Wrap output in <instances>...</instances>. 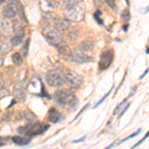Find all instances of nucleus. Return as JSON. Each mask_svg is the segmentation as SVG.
<instances>
[{
	"instance_id": "nucleus-1",
	"label": "nucleus",
	"mask_w": 149,
	"mask_h": 149,
	"mask_svg": "<svg viewBox=\"0 0 149 149\" xmlns=\"http://www.w3.org/2000/svg\"><path fill=\"white\" fill-rule=\"evenodd\" d=\"M54 100L57 104L61 105V107H66V105H70V107H74L78 104V100L74 95L73 91L69 90V88H62L54 93Z\"/></svg>"
},
{
	"instance_id": "nucleus-2",
	"label": "nucleus",
	"mask_w": 149,
	"mask_h": 149,
	"mask_svg": "<svg viewBox=\"0 0 149 149\" xmlns=\"http://www.w3.org/2000/svg\"><path fill=\"white\" fill-rule=\"evenodd\" d=\"M86 14V5L83 0H79L78 2L72 5L69 8L65 9V16L70 21L79 22L85 18Z\"/></svg>"
},
{
	"instance_id": "nucleus-3",
	"label": "nucleus",
	"mask_w": 149,
	"mask_h": 149,
	"mask_svg": "<svg viewBox=\"0 0 149 149\" xmlns=\"http://www.w3.org/2000/svg\"><path fill=\"white\" fill-rule=\"evenodd\" d=\"M42 34L44 38L53 46H58L63 42L62 33L53 26H45L42 29Z\"/></svg>"
},
{
	"instance_id": "nucleus-4",
	"label": "nucleus",
	"mask_w": 149,
	"mask_h": 149,
	"mask_svg": "<svg viewBox=\"0 0 149 149\" xmlns=\"http://www.w3.org/2000/svg\"><path fill=\"white\" fill-rule=\"evenodd\" d=\"M48 128H49V125L45 123H32L18 128V132L22 135L36 136L39 134H43Z\"/></svg>"
},
{
	"instance_id": "nucleus-5",
	"label": "nucleus",
	"mask_w": 149,
	"mask_h": 149,
	"mask_svg": "<svg viewBox=\"0 0 149 149\" xmlns=\"http://www.w3.org/2000/svg\"><path fill=\"white\" fill-rule=\"evenodd\" d=\"M46 81L52 88H60L64 85L65 79L60 70H51L46 74Z\"/></svg>"
},
{
	"instance_id": "nucleus-6",
	"label": "nucleus",
	"mask_w": 149,
	"mask_h": 149,
	"mask_svg": "<svg viewBox=\"0 0 149 149\" xmlns=\"http://www.w3.org/2000/svg\"><path fill=\"white\" fill-rule=\"evenodd\" d=\"M64 79H65V81H66L67 83L74 88H81V85L84 84L83 76L79 73H77V72L73 71V70H70V69L65 72Z\"/></svg>"
},
{
	"instance_id": "nucleus-7",
	"label": "nucleus",
	"mask_w": 149,
	"mask_h": 149,
	"mask_svg": "<svg viewBox=\"0 0 149 149\" xmlns=\"http://www.w3.org/2000/svg\"><path fill=\"white\" fill-rule=\"evenodd\" d=\"M20 11H22V9H21V4L19 3L17 0H12L11 2H9V3L4 7L2 14H3V16L5 18L12 19L14 17H16Z\"/></svg>"
},
{
	"instance_id": "nucleus-8",
	"label": "nucleus",
	"mask_w": 149,
	"mask_h": 149,
	"mask_svg": "<svg viewBox=\"0 0 149 149\" xmlns=\"http://www.w3.org/2000/svg\"><path fill=\"white\" fill-rule=\"evenodd\" d=\"M71 60L74 63H79V64H86V63H93V58L90 57L88 55H86V53H84L83 51L79 49H76L74 51H72L71 53Z\"/></svg>"
},
{
	"instance_id": "nucleus-9",
	"label": "nucleus",
	"mask_w": 149,
	"mask_h": 149,
	"mask_svg": "<svg viewBox=\"0 0 149 149\" xmlns=\"http://www.w3.org/2000/svg\"><path fill=\"white\" fill-rule=\"evenodd\" d=\"M112 61H113V51L112 50H107V51L103 52L102 56H100V64H98L100 71L107 70L111 65Z\"/></svg>"
},
{
	"instance_id": "nucleus-10",
	"label": "nucleus",
	"mask_w": 149,
	"mask_h": 149,
	"mask_svg": "<svg viewBox=\"0 0 149 149\" xmlns=\"http://www.w3.org/2000/svg\"><path fill=\"white\" fill-rule=\"evenodd\" d=\"M58 6V0H40V8L44 13H52Z\"/></svg>"
},
{
	"instance_id": "nucleus-11",
	"label": "nucleus",
	"mask_w": 149,
	"mask_h": 149,
	"mask_svg": "<svg viewBox=\"0 0 149 149\" xmlns=\"http://www.w3.org/2000/svg\"><path fill=\"white\" fill-rule=\"evenodd\" d=\"M0 32L4 35H10L13 33V26L10 19L5 17L0 19Z\"/></svg>"
},
{
	"instance_id": "nucleus-12",
	"label": "nucleus",
	"mask_w": 149,
	"mask_h": 149,
	"mask_svg": "<svg viewBox=\"0 0 149 149\" xmlns=\"http://www.w3.org/2000/svg\"><path fill=\"white\" fill-rule=\"evenodd\" d=\"M71 21L67 18H60L55 21V28L58 29L60 32H66L70 29Z\"/></svg>"
},
{
	"instance_id": "nucleus-13",
	"label": "nucleus",
	"mask_w": 149,
	"mask_h": 149,
	"mask_svg": "<svg viewBox=\"0 0 149 149\" xmlns=\"http://www.w3.org/2000/svg\"><path fill=\"white\" fill-rule=\"evenodd\" d=\"M63 114L59 111L55 107H52L51 109L48 112V119H49L50 122L52 123H57V122H60L63 119Z\"/></svg>"
},
{
	"instance_id": "nucleus-14",
	"label": "nucleus",
	"mask_w": 149,
	"mask_h": 149,
	"mask_svg": "<svg viewBox=\"0 0 149 149\" xmlns=\"http://www.w3.org/2000/svg\"><path fill=\"white\" fill-rule=\"evenodd\" d=\"M95 41H93L92 38H88V39L84 40L83 42L80 43L79 45V50L83 51L84 53H88L91 51H93V49L95 48Z\"/></svg>"
},
{
	"instance_id": "nucleus-15",
	"label": "nucleus",
	"mask_w": 149,
	"mask_h": 149,
	"mask_svg": "<svg viewBox=\"0 0 149 149\" xmlns=\"http://www.w3.org/2000/svg\"><path fill=\"white\" fill-rule=\"evenodd\" d=\"M12 45L10 40L8 39H2L0 40V54H7L11 51Z\"/></svg>"
},
{
	"instance_id": "nucleus-16",
	"label": "nucleus",
	"mask_w": 149,
	"mask_h": 149,
	"mask_svg": "<svg viewBox=\"0 0 149 149\" xmlns=\"http://www.w3.org/2000/svg\"><path fill=\"white\" fill-rule=\"evenodd\" d=\"M57 48H58V52L60 53V55H62V56H64L66 58H70L72 51H71V49H70V47L68 46V45L64 44V43L62 42L60 45H58Z\"/></svg>"
},
{
	"instance_id": "nucleus-17",
	"label": "nucleus",
	"mask_w": 149,
	"mask_h": 149,
	"mask_svg": "<svg viewBox=\"0 0 149 149\" xmlns=\"http://www.w3.org/2000/svg\"><path fill=\"white\" fill-rule=\"evenodd\" d=\"M12 141L17 145L24 146L30 143V138L23 137V136H14V137H12Z\"/></svg>"
},
{
	"instance_id": "nucleus-18",
	"label": "nucleus",
	"mask_w": 149,
	"mask_h": 149,
	"mask_svg": "<svg viewBox=\"0 0 149 149\" xmlns=\"http://www.w3.org/2000/svg\"><path fill=\"white\" fill-rule=\"evenodd\" d=\"M12 26H13V32L15 34H24L23 25L20 20L12 21Z\"/></svg>"
},
{
	"instance_id": "nucleus-19",
	"label": "nucleus",
	"mask_w": 149,
	"mask_h": 149,
	"mask_svg": "<svg viewBox=\"0 0 149 149\" xmlns=\"http://www.w3.org/2000/svg\"><path fill=\"white\" fill-rule=\"evenodd\" d=\"M23 39H24V34H16L14 37H12L10 39V43L13 47H16L19 46L22 43Z\"/></svg>"
},
{
	"instance_id": "nucleus-20",
	"label": "nucleus",
	"mask_w": 149,
	"mask_h": 149,
	"mask_svg": "<svg viewBox=\"0 0 149 149\" xmlns=\"http://www.w3.org/2000/svg\"><path fill=\"white\" fill-rule=\"evenodd\" d=\"M12 62L16 65V66H21L23 64V58L21 56L20 53H14L12 55Z\"/></svg>"
},
{
	"instance_id": "nucleus-21",
	"label": "nucleus",
	"mask_w": 149,
	"mask_h": 149,
	"mask_svg": "<svg viewBox=\"0 0 149 149\" xmlns=\"http://www.w3.org/2000/svg\"><path fill=\"white\" fill-rule=\"evenodd\" d=\"M121 19L124 21V22H127V21H129V19H130V12H129L128 9H124V10L122 11Z\"/></svg>"
},
{
	"instance_id": "nucleus-22",
	"label": "nucleus",
	"mask_w": 149,
	"mask_h": 149,
	"mask_svg": "<svg viewBox=\"0 0 149 149\" xmlns=\"http://www.w3.org/2000/svg\"><path fill=\"white\" fill-rule=\"evenodd\" d=\"M79 0H64L63 1V5H64V8L67 9L69 7H71L72 5H74L76 2H78Z\"/></svg>"
},
{
	"instance_id": "nucleus-23",
	"label": "nucleus",
	"mask_w": 149,
	"mask_h": 149,
	"mask_svg": "<svg viewBox=\"0 0 149 149\" xmlns=\"http://www.w3.org/2000/svg\"><path fill=\"white\" fill-rule=\"evenodd\" d=\"M126 102H126V100H124L123 102H122L121 103H119V104L116 107V109H115V110H114V112H113V113H114V114H116L117 112L119 111V110H121V109H122V107H123V105L125 104Z\"/></svg>"
},
{
	"instance_id": "nucleus-24",
	"label": "nucleus",
	"mask_w": 149,
	"mask_h": 149,
	"mask_svg": "<svg viewBox=\"0 0 149 149\" xmlns=\"http://www.w3.org/2000/svg\"><path fill=\"white\" fill-rule=\"evenodd\" d=\"M109 95H110V91H109V93H107V95H104V97H103L102 98V100H100V102H98L97 103V104H95V107H93V109H97V107H98V105H100V104H102V103L103 102H104V100H107V97H109Z\"/></svg>"
},
{
	"instance_id": "nucleus-25",
	"label": "nucleus",
	"mask_w": 149,
	"mask_h": 149,
	"mask_svg": "<svg viewBox=\"0 0 149 149\" xmlns=\"http://www.w3.org/2000/svg\"><path fill=\"white\" fill-rule=\"evenodd\" d=\"M95 20H97V22H98L102 25V19L100 18V11H97L95 13Z\"/></svg>"
},
{
	"instance_id": "nucleus-26",
	"label": "nucleus",
	"mask_w": 149,
	"mask_h": 149,
	"mask_svg": "<svg viewBox=\"0 0 149 149\" xmlns=\"http://www.w3.org/2000/svg\"><path fill=\"white\" fill-rule=\"evenodd\" d=\"M140 130H141V129H138V130H137V131H136V132H134V133H133V134H131V135H130V136H128V137L124 138V139H123V140H121V141H120V143H121V142H124V141H126V140H127V139H129V138H133V137H135V136H136V135H138V134H139V132H140Z\"/></svg>"
},
{
	"instance_id": "nucleus-27",
	"label": "nucleus",
	"mask_w": 149,
	"mask_h": 149,
	"mask_svg": "<svg viewBox=\"0 0 149 149\" xmlns=\"http://www.w3.org/2000/svg\"><path fill=\"white\" fill-rule=\"evenodd\" d=\"M104 1H105V3H107L109 7H111V8H113V7H114L115 0H104Z\"/></svg>"
},
{
	"instance_id": "nucleus-28",
	"label": "nucleus",
	"mask_w": 149,
	"mask_h": 149,
	"mask_svg": "<svg viewBox=\"0 0 149 149\" xmlns=\"http://www.w3.org/2000/svg\"><path fill=\"white\" fill-rule=\"evenodd\" d=\"M147 137H148V133H146V135H145V136H144V137H143L142 139H141V140H140V141H139V142H138V143H136V144H135V145H134V146H133V147H137V146H138V145H140V144H141V143H142V142H143V141H144V140H145V139H147Z\"/></svg>"
},
{
	"instance_id": "nucleus-29",
	"label": "nucleus",
	"mask_w": 149,
	"mask_h": 149,
	"mask_svg": "<svg viewBox=\"0 0 149 149\" xmlns=\"http://www.w3.org/2000/svg\"><path fill=\"white\" fill-rule=\"evenodd\" d=\"M88 107V104H86V107H84V109H81V111H80V112H79V113H78V114H77V116H76V119H77V118H78V117H79V116H80V115H81V112H83V111H85V110H86V107Z\"/></svg>"
},
{
	"instance_id": "nucleus-30",
	"label": "nucleus",
	"mask_w": 149,
	"mask_h": 149,
	"mask_svg": "<svg viewBox=\"0 0 149 149\" xmlns=\"http://www.w3.org/2000/svg\"><path fill=\"white\" fill-rule=\"evenodd\" d=\"M86 139V136H84L83 138H81V139H79V140H76V141H73V143H79V142H83L84 140Z\"/></svg>"
},
{
	"instance_id": "nucleus-31",
	"label": "nucleus",
	"mask_w": 149,
	"mask_h": 149,
	"mask_svg": "<svg viewBox=\"0 0 149 149\" xmlns=\"http://www.w3.org/2000/svg\"><path fill=\"white\" fill-rule=\"evenodd\" d=\"M147 73H148V70H146V71H145V73H144V74H142V76H141V77H140V79H143V78H144V77H145V76H146V74H147Z\"/></svg>"
},
{
	"instance_id": "nucleus-32",
	"label": "nucleus",
	"mask_w": 149,
	"mask_h": 149,
	"mask_svg": "<svg viewBox=\"0 0 149 149\" xmlns=\"http://www.w3.org/2000/svg\"><path fill=\"white\" fill-rule=\"evenodd\" d=\"M2 65H3V59L0 57V67H2Z\"/></svg>"
},
{
	"instance_id": "nucleus-33",
	"label": "nucleus",
	"mask_w": 149,
	"mask_h": 149,
	"mask_svg": "<svg viewBox=\"0 0 149 149\" xmlns=\"http://www.w3.org/2000/svg\"><path fill=\"white\" fill-rule=\"evenodd\" d=\"M4 2H5V0H0V4L4 3Z\"/></svg>"
},
{
	"instance_id": "nucleus-34",
	"label": "nucleus",
	"mask_w": 149,
	"mask_h": 149,
	"mask_svg": "<svg viewBox=\"0 0 149 149\" xmlns=\"http://www.w3.org/2000/svg\"><path fill=\"white\" fill-rule=\"evenodd\" d=\"M2 145H3V144H2V143H0V146H2Z\"/></svg>"
}]
</instances>
